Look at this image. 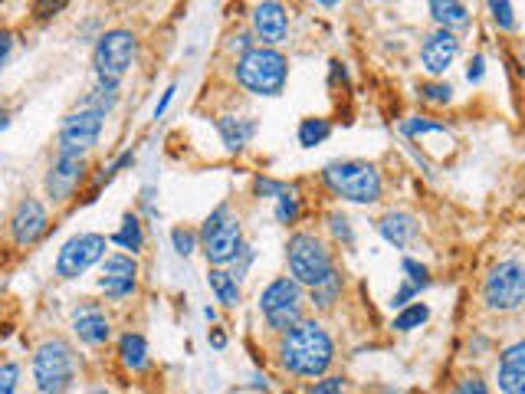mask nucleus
<instances>
[{
	"label": "nucleus",
	"instance_id": "1",
	"mask_svg": "<svg viewBox=\"0 0 525 394\" xmlns=\"http://www.w3.org/2000/svg\"><path fill=\"white\" fill-rule=\"evenodd\" d=\"M279 365L296 378H322L335 362V342L322 322L302 319L299 326L279 335Z\"/></svg>",
	"mask_w": 525,
	"mask_h": 394
},
{
	"label": "nucleus",
	"instance_id": "2",
	"mask_svg": "<svg viewBox=\"0 0 525 394\" xmlns=\"http://www.w3.org/2000/svg\"><path fill=\"white\" fill-rule=\"evenodd\" d=\"M233 79H237V86L247 89L250 96L273 99L286 89L289 60L283 50H276V46L256 43L253 50L237 56V63H233Z\"/></svg>",
	"mask_w": 525,
	"mask_h": 394
},
{
	"label": "nucleus",
	"instance_id": "3",
	"mask_svg": "<svg viewBox=\"0 0 525 394\" xmlns=\"http://www.w3.org/2000/svg\"><path fill=\"white\" fill-rule=\"evenodd\" d=\"M322 181L335 197L352 204H378L384 194L381 171L368 161H332L322 168Z\"/></svg>",
	"mask_w": 525,
	"mask_h": 394
},
{
	"label": "nucleus",
	"instance_id": "4",
	"mask_svg": "<svg viewBox=\"0 0 525 394\" xmlns=\"http://www.w3.org/2000/svg\"><path fill=\"white\" fill-rule=\"evenodd\" d=\"M138 60V37L132 30L115 27L99 33L96 50H92V69H96V83L119 89L128 69Z\"/></svg>",
	"mask_w": 525,
	"mask_h": 394
},
{
	"label": "nucleus",
	"instance_id": "5",
	"mask_svg": "<svg viewBox=\"0 0 525 394\" xmlns=\"http://www.w3.org/2000/svg\"><path fill=\"white\" fill-rule=\"evenodd\" d=\"M306 303V286L296 283L293 276H276L260 293V316L276 335H283L306 319Z\"/></svg>",
	"mask_w": 525,
	"mask_h": 394
},
{
	"label": "nucleus",
	"instance_id": "6",
	"mask_svg": "<svg viewBox=\"0 0 525 394\" xmlns=\"http://www.w3.org/2000/svg\"><path fill=\"white\" fill-rule=\"evenodd\" d=\"M33 385L40 394H66L76 385V352L66 339H46L33 352Z\"/></svg>",
	"mask_w": 525,
	"mask_h": 394
},
{
	"label": "nucleus",
	"instance_id": "7",
	"mask_svg": "<svg viewBox=\"0 0 525 394\" xmlns=\"http://www.w3.org/2000/svg\"><path fill=\"white\" fill-rule=\"evenodd\" d=\"M286 263H289V276L306 289L319 286L325 276L335 270L329 243H325L322 237H315V234H306V230H299V234L289 237Z\"/></svg>",
	"mask_w": 525,
	"mask_h": 394
},
{
	"label": "nucleus",
	"instance_id": "8",
	"mask_svg": "<svg viewBox=\"0 0 525 394\" xmlns=\"http://www.w3.org/2000/svg\"><path fill=\"white\" fill-rule=\"evenodd\" d=\"M243 247H247V243H243L240 217L230 214V204H217L201 227V250H204L207 263L210 266H230L240 257Z\"/></svg>",
	"mask_w": 525,
	"mask_h": 394
},
{
	"label": "nucleus",
	"instance_id": "9",
	"mask_svg": "<svg viewBox=\"0 0 525 394\" xmlns=\"http://www.w3.org/2000/svg\"><path fill=\"white\" fill-rule=\"evenodd\" d=\"M483 306L489 312L525 309V263L509 257L499 260L483 280Z\"/></svg>",
	"mask_w": 525,
	"mask_h": 394
},
{
	"label": "nucleus",
	"instance_id": "10",
	"mask_svg": "<svg viewBox=\"0 0 525 394\" xmlns=\"http://www.w3.org/2000/svg\"><path fill=\"white\" fill-rule=\"evenodd\" d=\"M109 250V237L102 234H76L63 243L60 257H56V276L60 280H79L92 266H99Z\"/></svg>",
	"mask_w": 525,
	"mask_h": 394
},
{
	"label": "nucleus",
	"instance_id": "11",
	"mask_svg": "<svg viewBox=\"0 0 525 394\" xmlns=\"http://www.w3.org/2000/svg\"><path fill=\"white\" fill-rule=\"evenodd\" d=\"M105 129V112L99 109H89V106H79L69 115H63L60 122V148L56 152H76V155H89L92 148L99 145Z\"/></svg>",
	"mask_w": 525,
	"mask_h": 394
},
{
	"label": "nucleus",
	"instance_id": "12",
	"mask_svg": "<svg viewBox=\"0 0 525 394\" xmlns=\"http://www.w3.org/2000/svg\"><path fill=\"white\" fill-rule=\"evenodd\" d=\"M89 175V161L86 155H76V152H56L50 171H46L43 178V188H46V197H50L53 204H66L69 197L79 191V184L86 181Z\"/></svg>",
	"mask_w": 525,
	"mask_h": 394
},
{
	"label": "nucleus",
	"instance_id": "13",
	"mask_svg": "<svg viewBox=\"0 0 525 394\" xmlns=\"http://www.w3.org/2000/svg\"><path fill=\"white\" fill-rule=\"evenodd\" d=\"M138 289V260L132 253H109L99 263V293L109 303H122V299L135 296Z\"/></svg>",
	"mask_w": 525,
	"mask_h": 394
},
{
	"label": "nucleus",
	"instance_id": "14",
	"mask_svg": "<svg viewBox=\"0 0 525 394\" xmlns=\"http://www.w3.org/2000/svg\"><path fill=\"white\" fill-rule=\"evenodd\" d=\"M46 230H50V211H46V204L40 197H23L14 207V214H10V224H7L10 240H14L17 247H33V243H40L46 237Z\"/></svg>",
	"mask_w": 525,
	"mask_h": 394
},
{
	"label": "nucleus",
	"instance_id": "15",
	"mask_svg": "<svg viewBox=\"0 0 525 394\" xmlns=\"http://www.w3.org/2000/svg\"><path fill=\"white\" fill-rule=\"evenodd\" d=\"M250 30L256 43L263 46H279L289 37V14L279 0H260L250 14Z\"/></svg>",
	"mask_w": 525,
	"mask_h": 394
},
{
	"label": "nucleus",
	"instance_id": "16",
	"mask_svg": "<svg viewBox=\"0 0 525 394\" xmlns=\"http://www.w3.org/2000/svg\"><path fill=\"white\" fill-rule=\"evenodd\" d=\"M460 56V40L453 30H443L437 27L430 37L420 46V66L427 69L430 76H443L447 69L453 66V60Z\"/></svg>",
	"mask_w": 525,
	"mask_h": 394
},
{
	"label": "nucleus",
	"instance_id": "17",
	"mask_svg": "<svg viewBox=\"0 0 525 394\" xmlns=\"http://www.w3.org/2000/svg\"><path fill=\"white\" fill-rule=\"evenodd\" d=\"M73 332H76L79 342L89 345V349H99V345H105L112 339V322L102 312V306L83 303L73 312Z\"/></svg>",
	"mask_w": 525,
	"mask_h": 394
},
{
	"label": "nucleus",
	"instance_id": "18",
	"mask_svg": "<svg viewBox=\"0 0 525 394\" xmlns=\"http://www.w3.org/2000/svg\"><path fill=\"white\" fill-rule=\"evenodd\" d=\"M496 381L503 394H525V339L503 349L496 365Z\"/></svg>",
	"mask_w": 525,
	"mask_h": 394
},
{
	"label": "nucleus",
	"instance_id": "19",
	"mask_svg": "<svg viewBox=\"0 0 525 394\" xmlns=\"http://www.w3.org/2000/svg\"><path fill=\"white\" fill-rule=\"evenodd\" d=\"M214 125H217L220 142H224L230 155H240L256 138V129H260L253 115H217Z\"/></svg>",
	"mask_w": 525,
	"mask_h": 394
},
{
	"label": "nucleus",
	"instance_id": "20",
	"mask_svg": "<svg viewBox=\"0 0 525 394\" xmlns=\"http://www.w3.org/2000/svg\"><path fill=\"white\" fill-rule=\"evenodd\" d=\"M378 234L388 240L394 250H404L420 237V220L411 211H388L378 220Z\"/></svg>",
	"mask_w": 525,
	"mask_h": 394
},
{
	"label": "nucleus",
	"instance_id": "21",
	"mask_svg": "<svg viewBox=\"0 0 525 394\" xmlns=\"http://www.w3.org/2000/svg\"><path fill=\"white\" fill-rule=\"evenodd\" d=\"M207 286H210V293L217 296L220 306H227V309L240 306V299H243L240 280L230 270H224V266H210V270H207Z\"/></svg>",
	"mask_w": 525,
	"mask_h": 394
},
{
	"label": "nucleus",
	"instance_id": "22",
	"mask_svg": "<svg viewBox=\"0 0 525 394\" xmlns=\"http://www.w3.org/2000/svg\"><path fill=\"white\" fill-rule=\"evenodd\" d=\"M119 362L128 368V372H145L148 368V342L142 332H125L119 339Z\"/></svg>",
	"mask_w": 525,
	"mask_h": 394
},
{
	"label": "nucleus",
	"instance_id": "23",
	"mask_svg": "<svg viewBox=\"0 0 525 394\" xmlns=\"http://www.w3.org/2000/svg\"><path fill=\"white\" fill-rule=\"evenodd\" d=\"M109 243H115L119 250H128L132 257H135V253H142L145 250V224H142V217H138V214H125L119 230H115V234L109 237Z\"/></svg>",
	"mask_w": 525,
	"mask_h": 394
},
{
	"label": "nucleus",
	"instance_id": "24",
	"mask_svg": "<svg viewBox=\"0 0 525 394\" xmlns=\"http://www.w3.org/2000/svg\"><path fill=\"white\" fill-rule=\"evenodd\" d=\"M430 14H434L437 27L443 30H463L470 27V10H466L460 0H427Z\"/></svg>",
	"mask_w": 525,
	"mask_h": 394
},
{
	"label": "nucleus",
	"instance_id": "25",
	"mask_svg": "<svg viewBox=\"0 0 525 394\" xmlns=\"http://www.w3.org/2000/svg\"><path fill=\"white\" fill-rule=\"evenodd\" d=\"M342 286H345V283H342V273L332 270L319 286L309 289V299H312V303L319 306V309H332V306L338 303V299H342Z\"/></svg>",
	"mask_w": 525,
	"mask_h": 394
},
{
	"label": "nucleus",
	"instance_id": "26",
	"mask_svg": "<svg viewBox=\"0 0 525 394\" xmlns=\"http://www.w3.org/2000/svg\"><path fill=\"white\" fill-rule=\"evenodd\" d=\"M329 135H332V122H329V119H302V122H299V145H302V148L322 145Z\"/></svg>",
	"mask_w": 525,
	"mask_h": 394
},
{
	"label": "nucleus",
	"instance_id": "27",
	"mask_svg": "<svg viewBox=\"0 0 525 394\" xmlns=\"http://www.w3.org/2000/svg\"><path fill=\"white\" fill-rule=\"evenodd\" d=\"M427 319H430V309L424 303H407L404 309H398V316H394V329H398V332H414V329L424 326Z\"/></svg>",
	"mask_w": 525,
	"mask_h": 394
},
{
	"label": "nucleus",
	"instance_id": "28",
	"mask_svg": "<svg viewBox=\"0 0 525 394\" xmlns=\"http://www.w3.org/2000/svg\"><path fill=\"white\" fill-rule=\"evenodd\" d=\"M299 211H302L299 191H296V184H289V191H283L276 197V220L289 227V224H296L299 220Z\"/></svg>",
	"mask_w": 525,
	"mask_h": 394
},
{
	"label": "nucleus",
	"instance_id": "29",
	"mask_svg": "<svg viewBox=\"0 0 525 394\" xmlns=\"http://www.w3.org/2000/svg\"><path fill=\"white\" fill-rule=\"evenodd\" d=\"M171 243H174V253L178 257H194L201 250V230H191V227H174L171 230Z\"/></svg>",
	"mask_w": 525,
	"mask_h": 394
},
{
	"label": "nucleus",
	"instance_id": "30",
	"mask_svg": "<svg viewBox=\"0 0 525 394\" xmlns=\"http://www.w3.org/2000/svg\"><path fill=\"white\" fill-rule=\"evenodd\" d=\"M83 106L99 109V112L109 115L115 106H119V89H109V86H99V83H96V89H92L89 96L83 99Z\"/></svg>",
	"mask_w": 525,
	"mask_h": 394
},
{
	"label": "nucleus",
	"instance_id": "31",
	"mask_svg": "<svg viewBox=\"0 0 525 394\" xmlns=\"http://www.w3.org/2000/svg\"><path fill=\"white\" fill-rule=\"evenodd\" d=\"M486 4H489V17H493L499 30H506V33L516 30V10H512V0H486Z\"/></svg>",
	"mask_w": 525,
	"mask_h": 394
},
{
	"label": "nucleus",
	"instance_id": "32",
	"mask_svg": "<svg viewBox=\"0 0 525 394\" xmlns=\"http://www.w3.org/2000/svg\"><path fill=\"white\" fill-rule=\"evenodd\" d=\"M417 96L430 102V106H450L453 102V86L450 83H424L417 89Z\"/></svg>",
	"mask_w": 525,
	"mask_h": 394
},
{
	"label": "nucleus",
	"instance_id": "33",
	"mask_svg": "<svg viewBox=\"0 0 525 394\" xmlns=\"http://www.w3.org/2000/svg\"><path fill=\"white\" fill-rule=\"evenodd\" d=\"M401 273H404V280L407 283H414V286H430V270L424 263H417V260H411V257H404L401 260Z\"/></svg>",
	"mask_w": 525,
	"mask_h": 394
},
{
	"label": "nucleus",
	"instance_id": "34",
	"mask_svg": "<svg viewBox=\"0 0 525 394\" xmlns=\"http://www.w3.org/2000/svg\"><path fill=\"white\" fill-rule=\"evenodd\" d=\"M66 7H69V0H33V20L46 23V20L60 17Z\"/></svg>",
	"mask_w": 525,
	"mask_h": 394
},
{
	"label": "nucleus",
	"instance_id": "35",
	"mask_svg": "<svg viewBox=\"0 0 525 394\" xmlns=\"http://www.w3.org/2000/svg\"><path fill=\"white\" fill-rule=\"evenodd\" d=\"M329 230L335 234V240H342V243H355V230H352V220H348L342 211H332L329 217Z\"/></svg>",
	"mask_w": 525,
	"mask_h": 394
},
{
	"label": "nucleus",
	"instance_id": "36",
	"mask_svg": "<svg viewBox=\"0 0 525 394\" xmlns=\"http://www.w3.org/2000/svg\"><path fill=\"white\" fill-rule=\"evenodd\" d=\"M283 191H289L286 181H276V178H266V175H256L253 178V194L256 197H273V201H276V197L283 194Z\"/></svg>",
	"mask_w": 525,
	"mask_h": 394
},
{
	"label": "nucleus",
	"instance_id": "37",
	"mask_svg": "<svg viewBox=\"0 0 525 394\" xmlns=\"http://www.w3.org/2000/svg\"><path fill=\"white\" fill-rule=\"evenodd\" d=\"M20 388V365L4 362L0 365V394H17Z\"/></svg>",
	"mask_w": 525,
	"mask_h": 394
},
{
	"label": "nucleus",
	"instance_id": "38",
	"mask_svg": "<svg viewBox=\"0 0 525 394\" xmlns=\"http://www.w3.org/2000/svg\"><path fill=\"white\" fill-rule=\"evenodd\" d=\"M309 394H345V378L342 375H329L322 381H315L309 388Z\"/></svg>",
	"mask_w": 525,
	"mask_h": 394
},
{
	"label": "nucleus",
	"instance_id": "39",
	"mask_svg": "<svg viewBox=\"0 0 525 394\" xmlns=\"http://www.w3.org/2000/svg\"><path fill=\"white\" fill-rule=\"evenodd\" d=\"M414 296H420V286H414V283L404 280L398 293L391 296V306H394V309H404L407 303H414Z\"/></svg>",
	"mask_w": 525,
	"mask_h": 394
},
{
	"label": "nucleus",
	"instance_id": "40",
	"mask_svg": "<svg viewBox=\"0 0 525 394\" xmlns=\"http://www.w3.org/2000/svg\"><path fill=\"white\" fill-rule=\"evenodd\" d=\"M453 394H489V385L480 375H473V378H463L460 385L453 388Z\"/></svg>",
	"mask_w": 525,
	"mask_h": 394
},
{
	"label": "nucleus",
	"instance_id": "41",
	"mask_svg": "<svg viewBox=\"0 0 525 394\" xmlns=\"http://www.w3.org/2000/svg\"><path fill=\"white\" fill-rule=\"evenodd\" d=\"M483 76H486V60L476 53L470 60V66H466V79H470V83H483Z\"/></svg>",
	"mask_w": 525,
	"mask_h": 394
},
{
	"label": "nucleus",
	"instance_id": "42",
	"mask_svg": "<svg viewBox=\"0 0 525 394\" xmlns=\"http://www.w3.org/2000/svg\"><path fill=\"white\" fill-rule=\"evenodd\" d=\"M10 53H14V33L7 27H0V66L10 60Z\"/></svg>",
	"mask_w": 525,
	"mask_h": 394
},
{
	"label": "nucleus",
	"instance_id": "43",
	"mask_svg": "<svg viewBox=\"0 0 525 394\" xmlns=\"http://www.w3.org/2000/svg\"><path fill=\"white\" fill-rule=\"evenodd\" d=\"M174 92H178V86H168L165 92H161V99H158V106H155V119H161V115L168 112L171 106V99H174Z\"/></svg>",
	"mask_w": 525,
	"mask_h": 394
},
{
	"label": "nucleus",
	"instance_id": "44",
	"mask_svg": "<svg viewBox=\"0 0 525 394\" xmlns=\"http://www.w3.org/2000/svg\"><path fill=\"white\" fill-rule=\"evenodd\" d=\"M210 345H214V349H224L227 345V335H224V329H210Z\"/></svg>",
	"mask_w": 525,
	"mask_h": 394
},
{
	"label": "nucleus",
	"instance_id": "45",
	"mask_svg": "<svg viewBox=\"0 0 525 394\" xmlns=\"http://www.w3.org/2000/svg\"><path fill=\"white\" fill-rule=\"evenodd\" d=\"M7 122H10V112H7L4 106H0V132H4V129H7Z\"/></svg>",
	"mask_w": 525,
	"mask_h": 394
},
{
	"label": "nucleus",
	"instance_id": "46",
	"mask_svg": "<svg viewBox=\"0 0 525 394\" xmlns=\"http://www.w3.org/2000/svg\"><path fill=\"white\" fill-rule=\"evenodd\" d=\"M253 388H263L266 391V378L263 375H253Z\"/></svg>",
	"mask_w": 525,
	"mask_h": 394
},
{
	"label": "nucleus",
	"instance_id": "47",
	"mask_svg": "<svg viewBox=\"0 0 525 394\" xmlns=\"http://www.w3.org/2000/svg\"><path fill=\"white\" fill-rule=\"evenodd\" d=\"M319 4H325V7H335V4H338V0H319Z\"/></svg>",
	"mask_w": 525,
	"mask_h": 394
}]
</instances>
